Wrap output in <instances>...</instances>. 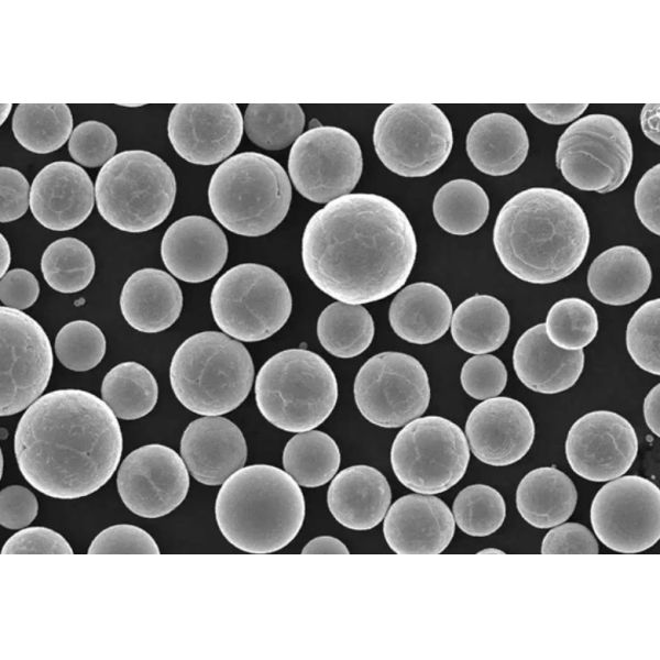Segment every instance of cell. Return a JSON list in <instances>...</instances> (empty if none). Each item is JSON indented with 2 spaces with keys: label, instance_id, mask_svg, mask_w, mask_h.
<instances>
[{
  "label": "cell",
  "instance_id": "cell-52",
  "mask_svg": "<svg viewBox=\"0 0 660 660\" xmlns=\"http://www.w3.org/2000/svg\"><path fill=\"white\" fill-rule=\"evenodd\" d=\"M40 295L36 277L24 268H13L1 277L0 300L16 310L31 307Z\"/></svg>",
  "mask_w": 660,
  "mask_h": 660
},
{
  "label": "cell",
  "instance_id": "cell-39",
  "mask_svg": "<svg viewBox=\"0 0 660 660\" xmlns=\"http://www.w3.org/2000/svg\"><path fill=\"white\" fill-rule=\"evenodd\" d=\"M305 125V113L297 103H251L243 117L248 138L257 146L277 151L295 142Z\"/></svg>",
  "mask_w": 660,
  "mask_h": 660
},
{
  "label": "cell",
  "instance_id": "cell-15",
  "mask_svg": "<svg viewBox=\"0 0 660 660\" xmlns=\"http://www.w3.org/2000/svg\"><path fill=\"white\" fill-rule=\"evenodd\" d=\"M591 524L607 548L638 553L660 538V490L638 475L619 476L605 484L591 505Z\"/></svg>",
  "mask_w": 660,
  "mask_h": 660
},
{
  "label": "cell",
  "instance_id": "cell-19",
  "mask_svg": "<svg viewBox=\"0 0 660 660\" xmlns=\"http://www.w3.org/2000/svg\"><path fill=\"white\" fill-rule=\"evenodd\" d=\"M243 130L235 103H177L167 124L173 148L197 165H213L229 157L239 146Z\"/></svg>",
  "mask_w": 660,
  "mask_h": 660
},
{
  "label": "cell",
  "instance_id": "cell-27",
  "mask_svg": "<svg viewBox=\"0 0 660 660\" xmlns=\"http://www.w3.org/2000/svg\"><path fill=\"white\" fill-rule=\"evenodd\" d=\"M183 293L168 273L157 268L134 272L124 283L120 309L135 330L156 333L169 328L179 317Z\"/></svg>",
  "mask_w": 660,
  "mask_h": 660
},
{
  "label": "cell",
  "instance_id": "cell-22",
  "mask_svg": "<svg viewBox=\"0 0 660 660\" xmlns=\"http://www.w3.org/2000/svg\"><path fill=\"white\" fill-rule=\"evenodd\" d=\"M454 530V517L447 504L419 493L398 498L388 508L383 525L387 544L399 554L441 553Z\"/></svg>",
  "mask_w": 660,
  "mask_h": 660
},
{
  "label": "cell",
  "instance_id": "cell-44",
  "mask_svg": "<svg viewBox=\"0 0 660 660\" xmlns=\"http://www.w3.org/2000/svg\"><path fill=\"white\" fill-rule=\"evenodd\" d=\"M117 145V135L110 127L90 120L75 127L68 141V151L80 165L98 167L114 156Z\"/></svg>",
  "mask_w": 660,
  "mask_h": 660
},
{
  "label": "cell",
  "instance_id": "cell-43",
  "mask_svg": "<svg viewBox=\"0 0 660 660\" xmlns=\"http://www.w3.org/2000/svg\"><path fill=\"white\" fill-rule=\"evenodd\" d=\"M659 330V298L642 304L626 329V346L630 358L641 370L653 375L660 374Z\"/></svg>",
  "mask_w": 660,
  "mask_h": 660
},
{
  "label": "cell",
  "instance_id": "cell-37",
  "mask_svg": "<svg viewBox=\"0 0 660 660\" xmlns=\"http://www.w3.org/2000/svg\"><path fill=\"white\" fill-rule=\"evenodd\" d=\"M433 217L441 229L454 235L476 232L490 213V199L477 183L458 178L442 185L432 202Z\"/></svg>",
  "mask_w": 660,
  "mask_h": 660
},
{
  "label": "cell",
  "instance_id": "cell-41",
  "mask_svg": "<svg viewBox=\"0 0 660 660\" xmlns=\"http://www.w3.org/2000/svg\"><path fill=\"white\" fill-rule=\"evenodd\" d=\"M453 517L466 535L484 537L497 531L506 517L502 494L485 484H473L459 492L453 502Z\"/></svg>",
  "mask_w": 660,
  "mask_h": 660
},
{
  "label": "cell",
  "instance_id": "cell-46",
  "mask_svg": "<svg viewBox=\"0 0 660 660\" xmlns=\"http://www.w3.org/2000/svg\"><path fill=\"white\" fill-rule=\"evenodd\" d=\"M89 554H158L155 540L140 527L120 524L99 532L88 548Z\"/></svg>",
  "mask_w": 660,
  "mask_h": 660
},
{
  "label": "cell",
  "instance_id": "cell-57",
  "mask_svg": "<svg viewBox=\"0 0 660 660\" xmlns=\"http://www.w3.org/2000/svg\"><path fill=\"white\" fill-rule=\"evenodd\" d=\"M1 242H0V255H1V268H0V274L1 277L4 276V273L7 272L10 262H11V251H10V246L8 244V241L6 240V238L1 234L0 235Z\"/></svg>",
  "mask_w": 660,
  "mask_h": 660
},
{
  "label": "cell",
  "instance_id": "cell-28",
  "mask_svg": "<svg viewBox=\"0 0 660 660\" xmlns=\"http://www.w3.org/2000/svg\"><path fill=\"white\" fill-rule=\"evenodd\" d=\"M465 148L471 163L481 173L505 176L526 161L529 138L518 119L505 112H492L471 125Z\"/></svg>",
  "mask_w": 660,
  "mask_h": 660
},
{
  "label": "cell",
  "instance_id": "cell-5",
  "mask_svg": "<svg viewBox=\"0 0 660 660\" xmlns=\"http://www.w3.org/2000/svg\"><path fill=\"white\" fill-rule=\"evenodd\" d=\"M254 365L246 348L218 331L187 338L169 366L172 389L188 410L220 416L238 408L248 397Z\"/></svg>",
  "mask_w": 660,
  "mask_h": 660
},
{
  "label": "cell",
  "instance_id": "cell-13",
  "mask_svg": "<svg viewBox=\"0 0 660 660\" xmlns=\"http://www.w3.org/2000/svg\"><path fill=\"white\" fill-rule=\"evenodd\" d=\"M353 393L362 416L383 428H398L420 417L430 402L425 367L402 352L369 359L355 376Z\"/></svg>",
  "mask_w": 660,
  "mask_h": 660
},
{
  "label": "cell",
  "instance_id": "cell-48",
  "mask_svg": "<svg viewBox=\"0 0 660 660\" xmlns=\"http://www.w3.org/2000/svg\"><path fill=\"white\" fill-rule=\"evenodd\" d=\"M542 554H597L594 535L583 525L566 522L554 526L543 538Z\"/></svg>",
  "mask_w": 660,
  "mask_h": 660
},
{
  "label": "cell",
  "instance_id": "cell-47",
  "mask_svg": "<svg viewBox=\"0 0 660 660\" xmlns=\"http://www.w3.org/2000/svg\"><path fill=\"white\" fill-rule=\"evenodd\" d=\"M72 554L73 549L58 532L46 527H29L15 532L4 543L1 554Z\"/></svg>",
  "mask_w": 660,
  "mask_h": 660
},
{
  "label": "cell",
  "instance_id": "cell-14",
  "mask_svg": "<svg viewBox=\"0 0 660 660\" xmlns=\"http://www.w3.org/2000/svg\"><path fill=\"white\" fill-rule=\"evenodd\" d=\"M362 169L359 142L338 127H312L289 151L290 180L301 196L314 202L324 204L350 194Z\"/></svg>",
  "mask_w": 660,
  "mask_h": 660
},
{
  "label": "cell",
  "instance_id": "cell-45",
  "mask_svg": "<svg viewBox=\"0 0 660 660\" xmlns=\"http://www.w3.org/2000/svg\"><path fill=\"white\" fill-rule=\"evenodd\" d=\"M460 381L464 392L474 399L497 397L506 387L507 370L497 356L475 354L465 361Z\"/></svg>",
  "mask_w": 660,
  "mask_h": 660
},
{
  "label": "cell",
  "instance_id": "cell-40",
  "mask_svg": "<svg viewBox=\"0 0 660 660\" xmlns=\"http://www.w3.org/2000/svg\"><path fill=\"white\" fill-rule=\"evenodd\" d=\"M544 330L548 339L558 348L583 350L597 334V314L591 304L581 298H563L549 309Z\"/></svg>",
  "mask_w": 660,
  "mask_h": 660
},
{
  "label": "cell",
  "instance_id": "cell-33",
  "mask_svg": "<svg viewBox=\"0 0 660 660\" xmlns=\"http://www.w3.org/2000/svg\"><path fill=\"white\" fill-rule=\"evenodd\" d=\"M340 450L326 432L308 430L288 440L283 452V465L298 485L319 487L336 475L340 466Z\"/></svg>",
  "mask_w": 660,
  "mask_h": 660
},
{
  "label": "cell",
  "instance_id": "cell-2",
  "mask_svg": "<svg viewBox=\"0 0 660 660\" xmlns=\"http://www.w3.org/2000/svg\"><path fill=\"white\" fill-rule=\"evenodd\" d=\"M13 443L26 482L58 499L101 488L117 470L123 447L117 416L81 389L53 391L36 399L19 420Z\"/></svg>",
  "mask_w": 660,
  "mask_h": 660
},
{
  "label": "cell",
  "instance_id": "cell-21",
  "mask_svg": "<svg viewBox=\"0 0 660 660\" xmlns=\"http://www.w3.org/2000/svg\"><path fill=\"white\" fill-rule=\"evenodd\" d=\"M95 196L92 182L82 167L72 162H53L33 179L30 209L43 227L67 231L89 217Z\"/></svg>",
  "mask_w": 660,
  "mask_h": 660
},
{
  "label": "cell",
  "instance_id": "cell-1",
  "mask_svg": "<svg viewBox=\"0 0 660 660\" xmlns=\"http://www.w3.org/2000/svg\"><path fill=\"white\" fill-rule=\"evenodd\" d=\"M417 239L406 213L388 198L348 194L309 219L301 260L310 280L338 301L369 304L388 297L409 277Z\"/></svg>",
  "mask_w": 660,
  "mask_h": 660
},
{
  "label": "cell",
  "instance_id": "cell-6",
  "mask_svg": "<svg viewBox=\"0 0 660 660\" xmlns=\"http://www.w3.org/2000/svg\"><path fill=\"white\" fill-rule=\"evenodd\" d=\"M208 200L213 216L227 230L260 237L285 219L292 201V185L277 161L257 152H243L229 157L215 170Z\"/></svg>",
  "mask_w": 660,
  "mask_h": 660
},
{
  "label": "cell",
  "instance_id": "cell-11",
  "mask_svg": "<svg viewBox=\"0 0 660 660\" xmlns=\"http://www.w3.org/2000/svg\"><path fill=\"white\" fill-rule=\"evenodd\" d=\"M632 156L625 125L613 116L593 113L578 119L561 134L556 166L573 187L606 194L624 184Z\"/></svg>",
  "mask_w": 660,
  "mask_h": 660
},
{
  "label": "cell",
  "instance_id": "cell-16",
  "mask_svg": "<svg viewBox=\"0 0 660 660\" xmlns=\"http://www.w3.org/2000/svg\"><path fill=\"white\" fill-rule=\"evenodd\" d=\"M0 415L4 417L40 398L51 378L53 351L36 320L6 306L0 308Z\"/></svg>",
  "mask_w": 660,
  "mask_h": 660
},
{
  "label": "cell",
  "instance_id": "cell-24",
  "mask_svg": "<svg viewBox=\"0 0 660 660\" xmlns=\"http://www.w3.org/2000/svg\"><path fill=\"white\" fill-rule=\"evenodd\" d=\"M180 457L197 482L217 486L243 468L248 448L242 431L231 420L205 416L186 427Z\"/></svg>",
  "mask_w": 660,
  "mask_h": 660
},
{
  "label": "cell",
  "instance_id": "cell-23",
  "mask_svg": "<svg viewBox=\"0 0 660 660\" xmlns=\"http://www.w3.org/2000/svg\"><path fill=\"white\" fill-rule=\"evenodd\" d=\"M228 241L221 228L202 216H186L173 222L164 233L161 257L165 267L186 283L215 277L228 257Z\"/></svg>",
  "mask_w": 660,
  "mask_h": 660
},
{
  "label": "cell",
  "instance_id": "cell-54",
  "mask_svg": "<svg viewBox=\"0 0 660 660\" xmlns=\"http://www.w3.org/2000/svg\"><path fill=\"white\" fill-rule=\"evenodd\" d=\"M302 554H349L345 544L331 536H320L310 540L302 549Z\"/></svg>",
  "mask_w": 660,
  "mask_h": 660
},
{
  "label": "cell",
  "instance_id": "cell-34",
  "mask_svg": "<svg viewBox=\"0 0 660 660\" xmlns=\"http://www.w3.org/2000/svg\"><path fill=\"white\" fill-rule=\"evenodd\" d=\"M375 333L371 314L362 305L336 301L327 306L317 321L319 342L330 354L350 359L363 353Z\"/></svg>",
  "mask_w": 660,
  "mask_h": 660
},
{
  "label": "cell",
  "instance_id": "cell-18",
  "mask_svg": "<svg viewBox=\"0 0 660 660\" xmlns=\"http://www.w3.org/2000/svg\"><path fill=\"white\" fill-rule=\"evenodd\" d=\"M638 453V438L631 424L617 413L595 410L580 417L565 440L571 469L591 482H606L624 475Z\"/></svg>",
  "mask_w": 660,
  "mask_h": 660
},
{
  "label": "cell",
  "instance_id": "cell-9",
  "mask_svg": "<svg viewBox=\"0 0 660 660\" xmlns=\"http://www.w3.org/2000/svg\"><path fill=\"white\" fill-rule=\"evenodd\" d=\"M210 307L217 326L244 342L262 341L284 327L293 299L283 277L273 268L243 263L216 282Z\"/></svg>",
  "mask_w": 660,
  "mask_h": 660
},
{
  "label": "cell",
  "instance_id": "cell-56",
  "mask_svg": "<svg viewBox=\"0 0 660 660\" xmlns=\"http://www.w3.org/2000/svg\"><path fill=\"white\" fill-rule=\"evenodd\" d=\"M659 102L647 103L640 113V124L644 134L657 145L660 144L659 138Z\"/></svg>",
  "mask_w": 660,
  "mask_h": 660
},
{
  "label": "cell",
  "instance_id": "cell-42",
  "mask_svg": "<svg viewBox=\"0 0 660 660\" xmlns=\"http://www.w3.org/2000/svg\"><path fill=\"white\" fill-rule=\"evenodd\" d=\"M54 349L65 367L85 372L96 367L103 359L106 338L95 323L75 320L61 328L55 338Z\"/></svg>",
  "mask_w": 660,
  "mask_h": 660
},
{
  "label": "cell",
  "instance_id": "cell-7",
  "mask_svg": "<svg viewBox=\"0 0 660 660\" xmlns=\"http://www.w3.org/2000/svg\"><path fill=\"white\" fill-rule=\"evenodd\" d=\"M260 413L273 426L304 432L320 426L338 400V382L330 365L306 349H288L270 358L255 380Z\"/></svg>",
  "mask_w": 660,
  "mask_h": 660
},
{
  "label": "cell",
  "instance_id": "cell-36",
  "mask_svg": "<svg viewBox=\"0 0 660 660\" xmlns=\"http://www.w3.org/2000/svg\"><path fill=\"white\" fill-rule=\"evenodd\" d=\"M101 396L118 418L134 420L154 409L158 386L154 375L144 365L123 362L103 377Z\"/></svg>",
  "mask_w": 660,
  "mask_h": 660
},
{
  "label": "cell",
  "instance_id": "cell-8",
  "mask_svg": "<svg viewBox=\"0 0 660 660\" xmlns=\"http://www.w3.org/2000/svg\"><path fill=\"white\" fill-rule=\"evenodd\" d=\"M95 195L98 212L113 228L142 233L163 223L174 206L172 168L148 151L116 154L99 170Z\"/></svg>",
  "mask_w": 660,
  "mask_h": 660
},
{
  "label": "cell",
  "instance_id": "cell-38",
  "mask_svg": "<svg viewBox=\"0 0 660 660\" xmlns=\"http://www.w3.org/2000/svg\"><path fill=\"white\" fill-rule=\"evenodd\" d=\"M41 270L48 286L63 294L85 289L94 278L96 263L90 248L76 238L52 242L41 258Z\"/></svg>",
  "mask_w": 660,
  "mask_h": 660
},
{
  "label": "cell",
  "instance_id": "cell-4",
  "mask_svg": "<svg viewBox=\"0 0 660 660\" xmlns=\"http://www.w3.org/2000/svg\"><path fill=\"white\" fill-rule=\"evenodd\" d=\"M297 482L268 464L241 468L219 490L215 515L223 537L249 553H272L292 542L305 519Z\"/></svg>",
  "mask_w": 660,
  "mask_h": 660
},
{
  "label": "cell",
  "instance_id": "cell-53",
  "mask_svg": "<svg viewBox=\"0 0 660 660\" xmlns=\"http://www.w3.org/2000/svg\"><path fill=\"white\" fill-rule=\"evenodd\" d=\"M588 103H528L527 108L538 120L552 124L561 125L574 121L579 118Z\"/></svg>",
  "mask_w": 660,
  "mask_h": 660
},
{
  "label": "cell",
  "instance_id": "cell-55",
  "mask_svg": "<svg viewBox=\"0 0 660 660\" xmlns=\"http://www.w3.org/2000/svg\"><path fill=\"white\" fill-rule=\"evenodd\" d=\"M659 405H660V385L653 386L647 394L644 402V416L648 428L656 435L660 436L659 424Z\"/></svg>",
  "mask_w": 660,
  "mask_h": 660
},
{
  "label": "cell",
  "instance_id": "cell-3",
  "mask_svg": "<svg viewBox=\"0 0 660 660\" xmlns=\"http://www.w3.org/2000/svg\"><path fill=\"white\" fill-rule=\"evenodd\" d=\"M582 207L570 195L548 187L527 188L507 200L493 229L503 266L535 285L559 282L576 271L590 245Z\"/></svg>",
  "mask_w": 660,
  "mask_h": 660
},
{
  "label": "cell",
  "instance_id": "cell-26",
  "mask_svg": "<svg viewBox=\"0 0 660 660\" xmlns=\"http://www.w3.org/2000/svg\"><path fill=\"white\" fill-rule=\"evenodd\" d=\"M392 499L386 477L364 464L337 474L327 493L328 508L334 519L352 530H370L385 517Z\"/></svg>",
  "mask_w": 660,
  "mask_h": 660
},
{
  "label": "cell",
  "instance_id": "cell-49",
  "mask_svg": "<svg viewBox=\"0 0 660 660\" xmlns=\"http://www.w3.org/2000/svg\"><path fill=\"white\" fill-rule=\"evenodd\" d=\"M38 503L35 495L24 486L11 485L0 492V524L8 529H21L36 517Z\"/></svg>",
  "mask_w": 660,
  "mask_h": 660
},
{
  "label": "cell",
  "instance_id": "cell-12",
  "mask_svg": "<svg viewBox=\"0 0 660 660\" xmlns=\"http://www.w3.org/2000/svg\"><path fill=\"white\" fill-rule=\"evenodd\" d=\"M373 144L391 172L403 177H425L448 160L453 130L436 105L393 103L376 119Z\"/></svg>",
  "mask_w": 660,
  "mask_h": 660
},
{
  "label": "cell",
  "instance_id": "cell-32",
  "mask_svg": "<svg viewBox=\"0 0 660 660\" xmlns=\"http://www.w3.org/2000/svg\"><path fill=\"white\" fill-rule=\"evenodd\" d=\"M450 326L451 336L460 349L472 354H486L506 341L510 316L496 297L476 294L455 308Z\"/></svg>",
  "mask_w": 660,
  "mask_h": 660
},
{
  "label": "cell",
  "instance_id": "cell-30",
  "mask_svg": "<svg viewBox=\"0 0 660 660\" xmlns=\"http://www.w3.org/2000/svg\"><path fill=\"white\" fill-rule=\"evenodd\" d=\"M651 266L644 253L631 245H615L591 263L587 287L598 301L629 305L641 298L651 284Z\"/></svg>",
  "mask_w": 660,
  "mask_h": 660
},
{
  "label": "cell",
  "instance_id": "cell-10",
  "mask_svg": "<svg viewBox=\"0 0 660 660\" xmlns=\"http://www.w3.org/2000/svg\"><path fill=\"white\" fill-rule=\"evenodd\" d=\"M470 448L462 429L440 416L416 418L397 433L391 464L407 488L433 495L454 486L465 474Z\"/></svg>",
  "mask_w": 660,
  "mask_h": 660
},
{
  "label": "cell",
  "instance_id": "cell-50",
  "mask_svg": "<svg viewBox=\"0 0 660 660\" xmlns=\"http://www.w3.org/2000/svg\"><path fill=\"white\" fill-rule=\"evenodd\" d=\"M30 185L25 176L15 168H0V221L2 223L21 218L30 207Z\"/></svg>",
  "mask_w": 660,
  "mask_h": 660
},
{
  "label": "cell",
  "instance_id": "cell-17",
  "mask_svg": "<svg viewBox=\"0 0 660 660\" xmlns=\"http://www.w3.org/2000/svg\"><path fill=\"white\" fill-rule=\"evenodd\" d=\"M117 487L123 504L133 514L144 518L163 517L186 498L188 469L172 448L146 444L122 461Z\"/></svg>",
  "mask_w": 660,
  "mask_h": 660
},
{
  "label": "cell",
  "instance_id": "cell-20",
  "mask_svg": "<svg viewBox=\"0 0 660 660\" xmlns=\"http://www.w3.org/2000/svg\"><path fill=\"white\" fill-rule=\"evenodd\" d=\"M465 437L481 462L505 466L526 455L535 440V421L519 400L497 396L477 404L465 422Z\"/></svg>",
  "mask_w": 660,
  "mask_h": 660
},
{
  "label": "cell",
  "instance_id": "cell-29",
  "mask_svg": "<svg viewBox=\"0 0 660 660\" xmlns=\"http://www.w3.org/2000/svg\"><path fill=\"white\" fill-rule=\"evenodd\" d=\"M452 304L439 286L419 282L404 287L393 299L388 319L394 332L414 344L439 340L449 330Z\"/></svg>",
  "mask_w": 660,
  "mask_h": 660
},
{
  "label": "cell",
  "instance_id": "cell-31",
  "mask_svg": "<svg viewBox=\"0 0 660 660\" xmlns=\"http://www.w3.org/2000/svg\"><path fill=\"white\" fill-rule=\"evenodd\" d=\"M578 502L571 479L562 471L544 466L527 473L518 484L516 505L531 526L546 529L570 518Z\"/></svg>",
  "mask_w": 660,
  "mask_h": 660
},
{
  "label": "cell",
  "instance_id": "cell-51",
  "mask_svg": "<svg viewBox=\"0 0 660 660\" xmlns=\"http://www.w3.org/2000/svg\"><path fill=\"white\" fill-rule=\"evenodd\" d=\"M660 165L648 169L637 184L634 205L636 213L651 233L660 234Z\"/></svg>",
  "mask_w": 660,
  "mask_h": 660
},
{
  "label": "cell",
  "instance_id": "cell-25",
  "mask_svg": "<svg viewBox=\"0 0 660 660\" xmlns=\"http://www.w3.org/2000/svg\"><path fill=\"white\" fill-rule=\"evenodd\" d=\"M583 350L568 351L547 337L544 323L527 329L513 351V366L519 381L541 394H558L571 388L584 369Z\"/></svg>",
  "mask_w": 660,
  "mask_h": 660
},
{
  "label": "cell",
  "instance_id": "cell-35",
  "mask_svg": "<svg viewBox=\"0 0 660 660\" xmlns=\"http://www.w3.org/2000/svg\"><path fill=\"white\" fill-rule=\"evenodd\" d=\"M16 141L35 154L62 147L73 132V117L65 103H20L12 118Z\"/></svg>",
  "mask_w": 660,
  "mask_h": 660
}]
</instances>
